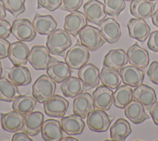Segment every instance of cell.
Returning a JSON list of instances; mask_svg holds the SVG:
<instances>
[{"mask_svg":"<svg viewBox=\"0 0 158 141\" xmlns=\"http://www.w3.org/2000/svg\"><path fill=\"white\" fill-rule=\"evenodd\" d=\"M19 95L18 86L6 77L0 78V101L10 102Z\"/></svg>","mask_w":158,"mask_h":141,"instance_id":"obj_35","label":"cell"},{"mask_svg":"<svg viewBox=\"0 0 158 141\" xmlns=\"http://www.w3.org/2000/svg\"><path fill=\"white\" fill-rule=\"evenodd\" d=\"M123 83L131 87L141 85L144 80V71L142 69L132 65L125 66L119 70Z\"/></svg>","mask_w":158,"mask_h":141,"instance_id":"obj_26","label":"cell"},{"mask_svg":"<svg viewBox=\"0 0 158 141\" xmlns=\"http://www.w3.org/2000/svg\"><path fill=\"white\" fill-rule=\"evenodd\" d=\"M78 78L84 83L85 90L96 88L100 83V70L93 63H86L79 69Z\"/></svg>","mask_w":158,"mask_h":141,"instance_id":"obj_11","label":"cell"},{"mask_svg":"<svg viewBox=\"0 0 158 141\" xmlns=\"http://www.w3.org/2000/svg\"><path fill=\"white\" fill-rule=\"evenodd\" d=\"M94 104L93 97L89 93H81L74 98L73 101V113L83 119L86 118L89 113L94 110Z\"/></svg>","mask_w":158,"mask_h":141,"instance_id":"obj_16","label":"cell"},{"mask_svg":"<svg viewBox=\"0 0 158 141\" xmlns=\"http://www.w3.org/2000/svg\"><path fill=\"white\" fill-rule=\"evenodd\" d=\"M44 121V114L41 112L32 111L24 116L22 130L31 136H36L41 131Z\"/></svg>","mask_w":158,"mask_h":141,"instance_id":"obj_25","label":"cell"},{"mask_svg":"<svg viewBox=\"0 0 158 141\" xmlns=\"http://www.w3.org/2000/svg\"><path fill=\"white\" fill-rule=\"evenodd\" d=\"M29 47L23 41H15L10 44L9 59L15 66H24L29 61Z\"/></svg>","mask_w":158,"mask_h":141,"instance_id":"obj_15","label":"cell"},{"mask_svg":"<svg viewBox=\"0 0 158 141\" xmlns=\"http://www.w3.org/2000/svg\"><path fill=\"white\" fill-rule=\"evenodd\" d=\"M155 6V2L149 0H132L130 4V11L135 18L148 19L154 12Z\"/></svg>","mask_w":158,"mask_h":141,"instance_id":"obj_22","label":"cell"},{"mask_svg":"<svg viewBox=\"0 0 158 141\" xmlns=\"http://www.w3.org/2000/svg\"><path fill=\"white\" fill-rule=\"evenodd\" d=\"M152 22H153V25L156 26V28H158V9L156 11L153 12V14L152 15Z\"/></svg>","mask_w":158,"mask_h":141,"instance_id":"obj_47","label":"cell"},{"mask_svg":"<svg viewBox=\"0 0 158 141\" xmlns=\"http://www.w3.org/2000/svg\"><path fill=\"white\" fill-rule=\"evenodd\" d=\"M69 107V101L60 95H54L44 102L45 113L52 118H63Z\"/></svg>","mask_w":158,"mask_h":141,"instance_id":"obj_8","label":"cell"},{"mask_svg":"<svg viewBox=\"0 0 158 141\" xmlns=\"http://www.w3.org/2000/svg\"><path fill=\"white\" fill-rule=\"evenodd\" d=\"M11 26L8 21L5 19L0 20V38L6 39L11 33Z\"/></svg>","mask_w":158,"mask_h":141,"instance_id":"obj_42","label":"cell"},{"mask_svg":"<svg viewBox=\"0 0 158 141\" xmlns=\"http://www.w3.org/2000/svg\"><path fill=\"white\" fill-rule=\"evenodd\" d=\"M54 60L51 56L47 46L35 45L31 49L29 55V62L36 70H47L51 62Z\"/></svg>","mask_w":158,"mask_h":141,"instance_id":"obj_5","label":"cell"},{"mask_svg":"<svg viewBox=\"0 0 158 141\" xmlns=\"http://www.w3.org/2000/svg\"><path fill=\"white\" fill-rule=\"evenodd\" d=\"M131 128L129 122L123 118H118L110 127V137L112 140L123 141L131 135Z\"/></svg>","mask_w":158,"mask_h":141,"instance_id":"obj_32","label":"cell"},{"mask_svg":"<svg viewBox=\"0 0 158 141\" xmlns=\"http://www.w3.org/2000/svg\"><path fill=\"white\" fill-rule=\"evenodd\" d=\"M147 45L151 51L158 53V29L151 32L149 36Z\"/></svg>","mask_w":158,"mask_h":141,"instance_id":"obj_41","label":"cell"},{"mask_svg":"<svg viewBox=\"0 0 158 141\" xmlns=\"http://www.w3.org/2000/svg\"><path fill=\"white\" fill-rule=\"evenodd\" d=\"M124 114L129 121L135 125L142 123L149 118L144 105L135 99L124 108Z\"/></svg>","mask_w":158,"mask_h":141,"instance_id":"obj_20","label":"cell"},{"mask_svg":"<svg viewBox=\"0 0 158 141\" xmlns=\"http://www.w3.org/2000/svg\"><path fill=\"white\" fill-rule=\"evenodd\" d=\"M56 84L48 75H42L32 86V95L40 103H44L55 95Z\"/></svg>","mask_w":158,"mask_h":141,"instance_id":"obj_2","label":"cell"},{"mask_svg":"<svg viewBox=\"0 0 158 141\" xmlns=\"http://www.w3.org/2000/svg\"><path fill=\"white\" fill-rule=\"evenodd\" d=\"M63 0H37L38 9L44 8L49 11H55L61 7Z\"/></svg>","mask_w":158,"mask_h":141,"instance_id":"obj_38","label":"cell"},{"mask_svg":"<svg viewBox=\"0 0 158 141\" xmlns=\"http://www.w3.org/2000/svg\"><path fill=\"white\" fill-rule=\"evenodd\" d=\"M149 1H151V2H154V1H156V0H149Z\"/></svg>","mask_w":158,"mask_h":141,"instance_id":"obj_50","label":"cell"},{"mask_svg":"<svg viewBox=\"0 0 158 141\" xmlns=\"http://www.w3.org/2000/svg\"><path fill=\"white\" fill-rule=\"evenodd\" d=\"M83 4V0H63L61 9L63 11H77Z\"/></svg>","mask_w":158,"mask_h":141,"instance_id":"obj_39","label":"cell"},{"mask_svg":"<svg viewBox=\"0 0 158 141\" xmlns=\"http://www.w3.org/2000/svg\"><path fill=\"white\" fill-rule=\"evenodd\" d=\"M125 1H132V0H125Z\"/></svg>","mask_w":158,"mask_h":141,"instance_id":"obj_51","label":"cell"},{"mask_svg":"<svg viewBox=\"0 0 158 141\" xmlns=\"http://www.w3.org/2000/svg\"><path fill=\"white\" fill-rule=\"evenodd\" d=\"M100 81L102 85L111 89H116L121 85L123 80L120 73L118 70L104 67L100 72Z\"/></svg>","mask_w":158,"mask_h":141,"instance_id":"obj_34","label":"cell"},{"mask_svg":"<svg viewBox=\"0 0 158 141\" xmlns=\"http://www.w3.org/2000/svg\"><path fill=\"white\" fill-rule=\"evenodd\" d=\"M113 91L112 89L106 86H100L93 93L94 107L96 109L109 110L113 103Z\"/></svg>","mask_w":158,"mask_h":141,"instance_id":"obj_10","label":"cell"},{"mask_svg":"<svg viewBox=\"0 0 158 141\" xmlns=\"http://www.w3.org/2000/svg\"><path fill=\"white\" fill-rule=\"evenodd\" d=\"M1 125L6 132H17L23 129L24 115L15 110L1 115Z\"/></svg>","mask_w":158,"mask_h":141,"instance_id":"obj_24","label":"cell"},{"mask_svg":"<svg viewBox=\"0 0 158 141\" xmlns=\"http://www.w3.org/2000/svg\"><path fill=\"white\" fill-rule=\"evenodd\" d=\"M32 139L29 137L25 132H17L12 137V141H32Z\"/></svg>","mask_w":158,"mask_h":141,"instance_id":"obj_45","label":"cell"},{"mask_svg":"<svg viewBox=\"0 0 158 141\" xmlns=\"http://www.w3.org/2000/svg\"><path fill=\"white\" fill-rule=\"evenodd\" d=\"M128 32L130 37L140 42H144L147 40L151 33L149 25L145 19L141 18H132L127 23Z\"/></svg>","mask_w":158,"mask_h":141,"instance_id":"obj_12","label":"cell"},{"mask_svg":"<svg viewBox=\"0 0 158 141\" xmlns=\"http://www.w3.org/2000/svg\"><path fill=\"white\" fill-rule=\"evenodd\" d=\"M2 63H1V61H0V78L2 77Z\"/></svg>","mask_w":158,"mask_h":141,"instance_id":"obj_49","label":"cell"},{"mask_svg":"<svg viewBox=\"0 0 158 141\" xmlns=\"http://www.w3.org/2000/svg\"><path fill=\"white\" fill-rule=\"evenodd\" d=\"M61 140L63 141H77L78 139H76L74 137H72V136H67V137H63Z\"/></svg>","mask_w":158,"mask_h":141,"instance_id":"obj_48","label":"cell"},{"mask_svg":"<svg viewBox=\"0 0 158 141\" xmlns=\"http://www.w3.org/2000/svg\"><path fill=\"white\" fill-rule=\"evenodd\" d=\"M100 30L104 40L109 44L116 43L122 35L120 25L112 18L104 19L100 25Z\"/></svg>","mask_w":158,"mask_h":141,"instance_id":"obj_14","label":"cell"},{"mask_svg":"<svg viewBox=\"0 0 158 141\" xmlns=\"http://www.w3.org/2000/svg\"><path fill=\"white\" fill-rule=\"evenodd\" d=\"M41 136L45 141H59L63 138L61 123L54 119H48L44 121L41 128Z\"/></svg>","mask_w":158,"mask_h":141,"instance_id":"obj_19","label":"cell"},{"mask_svg":"<svg viewBox=\"0 0 158 141\" xmlns=\"http://www.w3.org/2000/svg\"><path fill=\"white\" fill-rule=\"evenodd\" d=\"M149 111L153 123L156 125H158V101H156L151 105L150 108L149 109Z\"/></svg>","mask_w":158,"mask_h":141,"instance_id":"obj_44","label":"cell"},{"mask_svg":"<svg viewBox=\"0 0 158 141\" xmlns=\"http://www.w3.org/2000/svg\"><path fill=\"white\" fill-rule=\"evenodd\" d=\"M83 12L87 21L94 25H100L106 18L104 5L99 0H89L83 6Z\"/></svg>","mask_w":158,"mask_h":141,"instance_id":"obj_7","label":"cell"},{"mask_svg":"<svg viewBox=\"0 0 158 141\" xmlns=\"http://www.w3.org/2000/svg\"><path fill=\"white\" fill-rule=\"evenodd\" d=\"M157 140H158V139H157Z\"/></svg>","mask_w":158,"mask_h":141,"instance_id":"obj_52","label":"cell"},{"mask_svg":"<svg viewBox=\"0 0 158 141\" xmlns=\"http://www.w3.org/2000/svg\"><path fill=\"white\" fill-rule=\"evenodd\" d=\"M89 50L80 42H77L67 52L65 62L71 70H79L89 60Z\"/></svg>","mask_w":158,"mask_h":141,"instance_id":"obj_3","label":"cell"},{"mask_svg":"<svg viewBox=\"0 0 158 141\" xmlns=\"http://www.w3.org/2000/svg\"><path fill=\"white\" fill-rule=\"evenodd\" d=\"M87 125L93 132H104L109 129L111 119L105 111L95 109L87 116Z\"/></svg>","mask_w":158,"mask_h":141,"instance_id":"obj_9","label":"cell"},{"mask_svg":"<svg viewBox=\"0 0 158 141\" xmlns=\"http://www.w3.org/2000/svg\"><path fill=\"white\" fill-rule=\"evenodd\" d=\"M10 48V43L6 39L0 38V60L9 56Z\"/></svg>","mask_w":158,"mask_h":141,"instance_id":"obj_43","label":"cell"},{"mask_svg":"<svg viewBox=\"0 0 158 141\" xmlns=\"http://www.w3.org/2000/svg\"><path fill=\"white\" fill-rule=\"evenodd\" d=\"M104 10L107 15L110 16H119L122 11L126 7L125 0H104Z\"/></svg>","mask_w":158,"mask_h":141,"instance_id":"obj_36","label":"cell"},{"mask_svg":"<svg viewBox=\"0 0 158 141\" xmlns=\"http://www.w3.org/2000/svg\"><path fill=\"white\" fill-rule=\"evenodd\" d=\"M134 99L141 102L144 107L149 109L156 101V92L152 87L145 84H141L134 90Z\"/></svg>","mask_w":158,"mask_h":141,"instance_id":"obj_28","label":"cell"},{"mask_svg":"<svg viewBox=\"0 0 158 141\" xmlns=\"http://www.w3.org/2000/svg\"><path fill=\"white\" fill-rule=\"evenodd\" d=\"M6 10L14 17H18L25 11V0H2Z\"/></svg>","mask_w":158,"mask_h":141,"instance_id":"obj_37","label":"cell"},{"mask_svg":"<svg viewBox=\"0 0 158 141\" xmlns=\"http://www.w3.org/2000/svg\"><path fill=\"white\" fill-rule=\"evenodd\" d=\"M8 79L15 85L26 86L32 83V76L29 68L25 66H15L11 67L8 72Z\"/></svg>","mask_w":158,"mask_h":141,"instance_id":"obj_30","label":"cell"},{"mask_svg":"<svg viewBox=\"0 0 158 141\" xmlns=\"http://www.w3.org/2000/svg\"><path fill=\"white\" fill-rule=\"evenodd\" d=\"M6 8L5 6H4L3 2H2V0H0V20H2V19H4L6 15Z\"/></svg>","mask_w":158,"mask_h":141,"instance_id":"obj_46","label":"cell"},{"mask_svg":"<svg viewBox=\"0 0 158 141\" xmlns=\"http://www.w3.org/2000/svg\"><path fill=\"white\" fill-rule=\"evenodd\" d=\"M72 39L70 33L65 29H58L48 35L46 40V46L51 54L63 56L65 52L71 46Z\"/></svg>","mask_w":158,"mask_h":141,"instance_id":"obj_1","label":"cell"},{"mask_svg":"<svg viewBox=\"0 0 158 141\" xmlns=\"http://www.w3.org/2000/svg\"><path fill=\"white\" fill-rule=\"evenodd\" d=\"M128 61L131 65L135 66L141 69H145L149 63V53L146 49L140 47L135 44L128 49L127 52Z\"/></svg>","mask_w":158,"mask_h":141,"instance_id":"obj_17","label":"cell"},{"mask_svg":"<svg viewBox=\"0 0 158 141\" xmlns=\"http://www.w3.org/2000/svg\"><path fill=\"white\" fill-rule=\"evenodd\" d=\"M60 88L65 97L75 98L84 92L85 85L79 78L75 76H70L62 83Z\"/></svg>","mask_w":158,"mask_h":141,"instance_id":"obj_29","label":"cell"},{"mask_svg":"<svg viewBox=\"0 0 158 141\" xmlns=\"http://www.w3.org/2000/svg\"><path fill=\"white\" fill-rule=\"evenodd\" d=\"M36 99L33 95L21 94L18 95L13 101L12 108L14 110L25 116V114L32 112L36 105Z\"/></svg>","mask_w":158,"mask_h":141,"instance_id":"obj_31","label":"cell"},{"mask_svg":"<svg viewBox=\"0 0 158 141\" xmlns=\"http://www.w3.org/2000/svg\"><path fill=\"white\" fill-rule=\"evenodd\" d=\"M79 39L83 45L90 52H96L102 47L106 41L101 35V30L97 27L88 25L85 26L79 33Z\"/></svg>","mask_w":158,"mask_h":141,"instance_id":"obj_4","label":"cell"},{"mask_svg":"<svg viewBox=\"0 0 158 141\" xmlns=\"http://www.w3.org/2000/svg\"><path fill=\"white\" fill-rule=\"evenodd\" d=\"M11 33L20 41L29 42L35 39L36 31L32 22L27 18L14 21L11 26Z\"/></svg>","mask_w":158,"mask_h":141,"instance_id":"obj_6","label":"cell"},{"mask_svg":"<svg viewBox=\"0 0 158 141\" xmlns=\"http://www.w3.org/2000/svg\"><path fill=\"white\" fill-rule=\"evenodd\" d=\"M60 123L64 133L69 136L81 135L85 126L83 118L75 113L67 117H63Z\"/></svg>","mask_w":158,"mask_h":141,"instance_id":"obj_23","label":"cell"},{"mask_svg":"<svg viewBox=\"0 0 158 141\" xmlns=\"http://www.w3.org/2000/svg\"><path fill=\"white\" fill-rule=\"evenodd\" d=\"M87 25V19L84 13L74 11L65 17L64 29L72 36H77L80 31Z\"/></svg>","mask_w":158,"mask_h":141,"instance_id":"obj_13","label":"cell"},{"mask_svg":"<svg viewBox=\"0 0 158 141\" xmlns=\"http://www.w3.org/2000/svg\"><path fill=\"white\" fill-rule=\"evenodd\" d=\"M149 79L156 85H158V61H153L150 63L147 70Z\"/></svg>","mask_w":158,"mask_h":141,"instance_id":"obj_40","label":"cell"},{"mask_svg":"<svg viewBox=\"0 0 158 141\" xmlns=\"http://www.w3.org/2000/svg\"><path fill=\"white\" fill-rule=\"evenodd\" d=\"M128 56L125 50L121 49H111L105 55L103 61L104 67L115 70H120L127 64Z\"/></svg>","mask_w":158,"mask_h":141,"instance_id":"obj_18","label":"cell"},{"mask_svg":"<svg viewBox=\"0 0 158 141\" xmlns=\"http://www.w3.org/2000/svg\"><path fill=\"white\" fill-rule=\"evenodd\" d=\"M134 91L131 87L126 85L118 86L113 93V104L116 108L124 109L134 99Z\"/></svg>","mask_w":158,"mask_h":141,"instance_id":"obj_33","label":"cell"},{"mask_svg":"<svg viewBox=\"0 0 158 141\" xmlns=\"http://www.w3.org/2000/svg\"><path fill=\"white\" fill-rule=\"evenodd\" d=\"M32 25L36 29V33L40 35H50L57 27V22L52 15H40L36 14Z\"/></svg>","mask_w":158,"mask_h":141,"instance_id":"obj_27","label":"cell"},{"mask_svg":"<svg viewBox=\"0 0 158 141\" xmlns=\"http://www.w3.org/2000/svg\"><path fill=\"white\" fill-rule=\"evenodd\" d=\"M47 75L56 83H62L71 75V68L66 62L54 60L47 68Z\"/></svg>","mask_w":158,"mask_h":141,"instance_id":"obj_21","label":"cell"}]
</instances>
